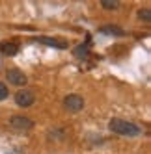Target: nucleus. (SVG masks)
Returning <instances> with one entry per match:
<instances>
[{
  "label": "nucleus",
  "instance_id": "5",
  "mask_svg": "<svg viewBox=\"0 0 151 154\" xmlns=\"http://www.w3.org/2000/svg\"><path fill=\"white\" fill-rule=\"evenodd\" d=\"M15 102H17V106L28 108V106H32L36 102V97H34V93L28 91V89H21V91L15 93Z\"/></svg>",
  "mask_w": 151,
  "mask_h": 154
},
{
  "label": "nucleus",
  "instance_id": "12",
  "mask_svg": "<svg viewBox=\"0 0 151 154\" xmlns=\"http://www.w3.org/2000/svg\"><path fill=\"white\" fill-rule=\"evenodd\" d=\"M8 95H9V91H8V85L0 82V100H6V98H8Z\"/></svg>",
  "mask_w": 151,
  "mask_h": 154
},
{
  "label": "nucleus",
  "instance_id": "3",
  "mask_svg": "<svg viewBox=\"0 0 151 154\" xmlns=\"http://www.w3.org/2000/svg\"><path fill=\"white\" fill-rule=\"evenodd\" d=\"M63 106H66V109H69V112H80V109L84 108V98L80 95H67L66 98H63Z\"/></svg>",
  "mask_w": 151,
  "mask_h": 154
},
{
  "label": "nucleus",
  "instance_id": "6",
  "mask_svg": "<svg viewBox=\"0 0 151 154\" xmlns=\"http://www.w3.org/2000/svg\"><path fill=\"white\" fill-rule=\"evenodd\" d=\"M39 43H43V45H47V47H52V48H60V50H66L69 47V43L67 41H63V39H56V37H37Z\"/></svg>",
  "mask_w": 151,
  "mask_h": 154
},
{
  "label": "nucleus",
  "instance_id": "9",
  "mask_svg": "<svg viewBox=\"0 0 151 154\" xmlns=\"http://www.w3.org/2000/svg\"><path fill=\"white\" fill-rule=\"evenodd\" d=\"M73 54L77 58H80V60H86V58L90 56V48H88V45H79L77 48L73 50Z\"/></svg>",
  "mask_w": 151,
  "mask_h": 154
},
{
  "label": "nucleus",
  "instance_id": "1",
  "mask_svg": "<svg viewBox=\"0 0 151 154\" xmlns=\"http://www.w3.org/2000/svg\"><path fill=\"white\" fill-rule=\"evenodd\" d=\"M108 128L117 136H125V137H138L142 134V128L136 126L134 123H129L125 119H110Z\"/></svg>",
  "mask_w": 151,
  "mask_h": 154
},
{
  "label": "nucleus",
  "instance_id": "8",
  "mask_svg": "<svg viewBox=\"0 0 151 154\" xmlns=\"http://www.w3.org/2000/svg\"><path fill=\"white\" fill-rule=\"evenodd\" d=\"M0 52L6 56H15L19 52V45L17 43H0Z\"/></svg>",
  "mask_w": 151,
  "mask_h": 154
},
{
  "label": "nucleus",
  "instance_id": "7",
  "mask_svg": "<svg viewBox=\"0 0 151 154\" xmlns=\"http://www.w3.org/2000/svg\"><path fill=\"white\" fill-rule=\"evenodd\" d=\"M99 34H104V35H125V30L123 28H120V26H112V24H108V26H101L99 28Z\"/></svg>",
  "mask_w": 151,
  "mask_h": 154
},
{
  "label": "nucleus",
  "instance_id": "2",
  "mask_svg": "<svg viewBox=\"0 0 151 154\" xmlns=\"http://www.w3.org/2000/svg\"><path fill=\"white\" fill-rule=\"evenodd\" d=\"M9 126L19 130V132H26V130L34 128V121L28 119V117H23V115H13L9 119Z\"/></svg>",
  "mask_w": 151,
  "mask_h": 154
},
{
  "label": "nucleus",
  "instance_id": "11",
  "mask_svg": "<svg viewBox=\"0 0 151 154\" xmlns=\"http://www.w3.org/2000/svg\"><path fill=\"white\" fill-rule=\"evenodd\" d=\"M138 19H140V20H144V23H149V20H151V11H149L147 8L140 9V11H138Z\"/></svg>",
  "mask_w": 151,
  "mask_h": 154
},
{
  "label": "nucleus",
  "instance_id": "10",
  "mask_svg": "<svg viewBox=\"0 0 151 154\" xmlns=\"http://www.w3.org/2000/svg\"><path fill=\"white\" fill-rule=\"evenodd\" d=\"M101 6L104 9H117L120 8V2L117 0H101Z\"/></svg>",
  "mask_w": 151,
  "mask_h": 154
},
{
  "label": "nucleus",
  "instance_id": "4",
  "mask_svg": "<svg viewBox=\"0 0 151 154\" xmlns=\"http://www.w3.org/2000/svg\"><path fill=\"white\" fill-rule=\"evenodd\" d=\"M6 78H8L9 84H13V85H24L28 82L26 74L21 71V69H8L6 71Z\"/></svg>",
  "mask_w": 151,
  "mask_h": 154
}]
</instances>
